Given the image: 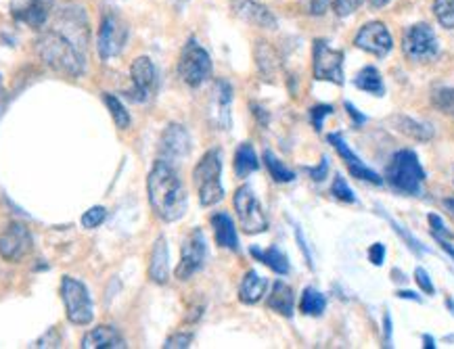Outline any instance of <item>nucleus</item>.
Returning <instances> with one entry per match:
<instances>
[{"label": "nucleus", "instance_id": "obj_1", "mask_svg": "<svg viewBox=\"0 0 454 349\" xmlns=\"http://www.w3.org/2000/svg\"><path fill=\"white\" fill-rule=\"evenodd\" d=\"M66 32L49 30L38 40V57L46 67L55 69L63 75L78 78L86 72L84 46L89 40V27L82 26V17L63 13Z\"/></svg>", "mask_w": 454, "mask_h": 349}, {"label": "nucleus", "instance_id": "obj_2", "mask_svg": "<svg viewBox=\"0 0 454 349\" xmlns=\"http://www.w3.org/2000/svg\"><path fill=\"white\" fill-rule=\"evenodd\" d=\"M147 193L155 216L164 222H176L184 216L189 199H186L184 184L178 176L176 166L157 159L153 170L149 172Z\"/></svg>", "mask_w": 454, "mask_h": 349}, {"label": "nucleus", "instance_id": "obj_3", "mask_svg": "<svg viewBox=\"0 0 454 349\" xmlns=\"http://www.w3.org/2000/svg\"><path fill=\"white\" fill-rule=\"evenodd\" d=\"M220 176H223V157L220 151L212 149L201 157L193 170V182L203 207H212L223 201L224 186L220 182Z\"/></svg>", "mask_w": 454, "mask_h": 349}, {"label": "nucleus", "instance_id": "obj_4", "mask_svg": "<svg viewBox=\"0 0 454 349\" xmlns=\"http://www.w3.org/2000/svg\"><path fill=\"white\" fill-rule=\"evenodd\" d=\"M389 186L403 195H419L425 180V170L412 151H398L392 157L386 174Z\"/></svg>", "mask_w": 454, "mask_h": 349}, {"label": "nucleus", "instance_id": "obj_5", "mask_svg": "<svg viewBox=\"0 0 454 349\" xmlns=\"http://www.w3.org/2000/svg\"><path fill=\"white\" fill-rule=\"evenodd\" d=\"M178 75L191 89L201 86L212 75V59H209L207 50L197 40H189L183 52H180Z\"/></svg>", "mask_w": 454, "mask_h": 349}, {"label": "nucleus", "instance_id": "obj_6", "mask_svg": "<svg viewBox=\"0 0 454 349\" xmlns=\"http://www.w3.org/2000/svg\"><path fill=\"white\" fill-rule=\"evenodd\" d=\"M61 299L66 306V314L69 322L78 324V327H86L92 322V299L89 295V289L84 287L78 278L63 276L61 281Z\"/></svg>", "mask_w": 454, "mask_h": 349}, {"label": "nucleus", "instance_id": "obj_7", "mask_svg": "<svg viewBox=\"0 0 454 349\" xmlns=\"http://www.w3.org/2000/svg\"><path fill=\"white\" fill-rule=\"evenodd\" d=\"M403 50L411 61L415 63H429L438 57L440 44L435 38V32L427 23H415L404 32Z\"/></svg>", "mask_w": 454, "mask_h": 349}, {"label": "nucleus", "instance_id": "obj_8", "mask_svg": "<svg viewBox=\"0 0 454 349\" xmlns=\"http://www.w3.org/2000/svg\"><path fill=\"white\" fill-rule=\"evenodd\" d=\"M232 203H235V212L243 232H247V235H260V232L269 229V218H266L258 197L254 195V190L249 186L237 189Z\"/></svg>", "mask_w": 454, "mask_h": 349}, {"label": "nucleus", "instance_id": "obj_9", "mask_svg": "<svg viewBox=\"0 0 454 349\" xmlns=\"http://www.w3.org/2000/svg\"><path fill=\"white\" fill-rule=\"evenodd\" d=\"M312 69L314 78L320 82L343 84V52L331 49L325 40H314L312 46Z\"/></svg>", "mask_w": 454, "mask_h": 349}, {"label": "nucleus", "instance_id": "obj_10", "mask_svg": "<svg viewBox=\"0 0 454 349\" xmlns=\"http://www.w3.org/2000/svg\"><path fill=\"white\" fill-rule=\"evenodd\" d=\"M128 43V26L120 15L105 13L97 36V50L103 61L118 57Z\"/></svg>", "mask_w": 454, "mask_h": 349}, {"label": "nucleus", "instance_id": "obj_11", "mask_svg": "<svg viewBox=\"0 0 454 349\" xmlns=\"http://www.w3.org/2000/svg\"><path fill=\"white\" fill-rule=\"evenodd\" d=\"M206 255H207V247H206V237L200 229H195L186 237L183 252H180V261L174 270L178 281H189L195 272H200L203 264H206Z\"/></svg>", "mask_w": 454, "mask_h": 349}, {"label": "nucleus", "instance_id": "obj_12", "mask_svg": "<svg viewBox=\"0 0 454 349\" xmlns=\"http://www.w3.org/2000/svg\"><path fill=\"white\" fill-rule=\"evenodd\" d=\"M34 238L26 224L13 222L0 235V258L4 261H21L32 252Z\"/></svg>", "mask_w": 454, "mask_h": 349}, {"label": "nucleus", "instance_id": "obj_13", "mask_svg": "<svg viewBox=\"0 0 454 349\" xmlns=\"http://www.w3.org/2000/svg\"><path fill=\"white\" fill-rule=\"evenodd\" d=\"M132 92L128 97L137 103H147L157 90V69L149 57H138L130 67Z\"/></svg>", "mask_w": 454, "mask_h": 349}, {"label": "nucleus", "instance_id": "obj_14", "mask_svg": "<svg viewBox=\"0 0 454 349\" xmlns=\"http://www.w3.org/2000/svg\"><path fill=\"white\" fill-rule=\"evenodd\" d=\"M191 153V136L184 126L170 124L161 134L160 141V159L176 166Z\"/></svg>", "mask_w": 454, "mask_h": 349}, {"label": "nucleus", "instance_id": "obj_15", "mask_svg": "<svg viewBox=\"0 0 454 349\" xmlns=\"http://www.w3.org/2000/svg\"><path fill=\"white\" fill-rule=\"evenodd\" d=\"M52 7H55V0H13L11 3V15L23 26L40 30L49 21Z\"/></svg>", "mask_w": 454, "mask_h": 349}, {"label": "nucleus", "instance_id": "obj_16", "mask_svg": "<svg viewBox=\"0 0 454 349\" xmlns=\"http://www.w3.org/2000/svg\"><path fill=\"white\" fill-rule=\"evenodd\" d=\"M354 43H356L360 50L375 57H386L389 55V50L394 49L392 34L387 32V27L383 26L381 21L366 23L363 30L356 34V40H354Z\"/></svg>", "mask_w": 454, "mask_h": 349}, {"label": "nucleus", "instance_id": "obj_17", "mask_svg": "<svg viewBox=\"0 0 454 349\" xmlns=\"http://www.w3.org/2000/svg\"><path fill=\"white\" fill-rule=\"evenodd\" d=\"M231 105H232V89L226 80H218L212 90V101H209V118L212 124L220 130H231Z\"/></svg>", "mask_w": 454, "mask_h": 349}, {"label": "nucleus", "instance_id": "obj_18", "mask_svg": "<svg viewBox=\"0 0 454 349\" xmlns=\"http://www.w3.org/2000/svg\"><path fill=\"white\" fill-rule=\"evenodd\" d=\"M231 9L239 19L252 23L262 30H277V17L270 13L264 4L255 3V0H231Z\"/></svg>", "mask_w": 454, "mask_h": 349}, {"label": "nucleus", "instance_id": "obj_19", "mask_svg": "<svg viewBox=\"0 0 454 349\" xmlns=\"http://www.w3.org/2000/svg\"><path fill=\"white\" fill-rule=\"evenodd\" d=\"M329 143L333 144L337 153H340V157L343 159V164L348 166V170L352 172L354 178L364 180V182H372V184H381L383 182V180L377 176V174L372 172L371 167H366V164H364L363 159H360L358 155H354V151L348 147V143L343 141L340 134H329Z\"/></svg>", "mask_w": 454, "mask_h": 349}, {"label": "nucleus", "instance_id": "obj_20", "mask_svg": "<svg viewBox=\"0 0 454 349\" xmlns=\"http://www.w3.org/2000/svg\"><path fill=\"white\" fill-rule=\"evenodd\" d=\"M84 349H124L126 341L121 335L112 327H98L92 329L84 335L82 339Z\"/></svg>", "mask_w": 454, "mask_h": 349}, {"label": "nucleus", "instance_id": "obj_21", "mask_svg": "<svg viewBox=\"0 0 454 349\" xmlns=\"http://www.w3.org/2000/svg\"><path fill=\"white\" fill-rule=\"evenodd\" d=\"M149 278L157 284H166L170 278V264H168V243L164 237L155 241L149 261Z\"/></svg>", "mask_w": 454, "mask_h": 349}, {"label": "nucleus", "instance_id": "obj_22", "mask_svg": "<svg viewBox=\"0 0 454 349\" xmlns=\"http://www.w3.org/2000/svg\"><path fill=\"white\" fill-rule=\"evenodd\" d=\"M212 229L214 237H216V243L223 249H229V252H239V237L237 229L232 224L229 213L220 212L216 216H212Z\"/></svg>", "mask_w": 454, "mask_h": 349}, {"label": "nucleus", "instance_id": "obj_23", "mask_svg": "<svg viewBox=\"0 0 454 349\" xmlns=\"http://www.w3.org/2000/svg\"><path fill=\"white\" fill-rule=\"evenodd\" d=\"M266 289H269V281H266V278H262L258 272L249 270L247 275L243 276L241 287H239V299H241L243 304L254 306V304H258L262 298H264Z\"/></svg>", "mask_w": 454, "mask_h": 349}, {"label": "nucleus", "instance_id": "obj_24", "mask_svg": "<svg viewBox=\"0 0 454 349\" xmlns=\"http://www.w3.org/2000/svg\"><path fill=\"white\" fill-rule=\"evenodd\" d=\"M392 126L398 132L406 134V136L415 138V141H432L434 138V128L429 124H423V121H417L409 118V115H394Z\"/></svg>", "mask_w": 454, "mask_h": 349}, {"label": "nucleus", "instance_id": "obj_25", "mask_svg": "<svg viewBox=\"0 0 454 349\" xmlns=\"http://www.w3.org/2000/svg\"><path fill=\"white\" fill-rule=\"evenodd\" d=\"M269 307L272 312L281 314V316H294V291H291L289 284H285L283 281L275 283L269 298Z\"/></svg>", "mask_w": 454, "mask_h": 349}, {"label": "nucleus", "instance_id": "obj_26", "mask_svg": "<svg viewBox=\"0 0 454 349\" xmlns=\"http://www.w3.org/2000/svg\"><path fill=\"white\" fill-rule=\"evenodd\" d=\"M354 86L360 90L369 92V95H375V97H383V92H386V86H383V78H381L380 69L372 67V66H366L360 69L356 80H354Z\"/></svg>", "mask_w": 454, "mask_h": 349}, {"label": "nucleus", "instance_id": "obj_27", "mask_svg": "<svg viewBox=\"0 0 454 349\" xmlns=\"http://www.w3.org/2000/svg\"><path fill=\"white\" fill-rule=\"evenodd\" d=\"M255 61H258V69L264 75V80H275L278 67H281V61H278L277 52L270 44H258V49H255Z\"/></svg>", "mask_w": 454, "mask_h": 349}, {"label": "nucleus", "instance_id": "obj_28", "mask_svg": "<svg viewBox=\"0 0 454 349\" xmlns=\"http://www.w3.org/2000/svg\"><path fill=\"white\" fill-rule=\"evenodd\" d=\"M260 167L258 155H255L254 147L249 143L239 144L235 153V174L239 178H247L249 174H254Z\"/></svg>", "mask_w": 454, "mask_h": 349}, {"label": "nucleus", "instance_id": "obj_29", "mask_svg": "<svg viewBox=\"0 0 454 349\" xmlns=\"http://www.w3.org/2000/svg\"><path fill=\"white\" fill-rule=\"evenodd\" d=\"M252 255L255 260H260L262 264L272 268V270L277 272V275H287L289 272V261H287V255H285L281 249L278 247H269V249H252Z\"/></svg>", "mask_w": 454, "mask_h": 349}, {"label": "nucleus", "instance_id": "obj_30", "mask_svg": "<svg viewBox=\"0 0 454 349\" xmlns=\"http://www.w3.org/2000/svg\"><path fill=\"white\" fill-rule=\"evenodd\" d=\"M327 307V299H325L323 293H318L317 289L308 287L304 293H301L300 310L306 314V316H320Z\"/></svg>", "mask_w": 454, "mask_h": 349}, {"label": "nucleus", "instance_id": "obj_31", "mask_svg": "<svg viewBox=\"0 0 454 349\" xmlns=\"http://www.w3.org/2000/svg\"><path fill=\"white\" fill-rule=\"evenodd\" d=\"M264 161H266V167H269L270 176L277 180V182H294L295 180V174L289 170V167L283 166V161L278 159L275 153H270V151H266L264 153Z\"/></svg>", "mask_w": 454, "mask_h": 349}, {"label": "nucleus", "instance_id": "obj_32", "mask_svg": "<svg viewBox=\"0 0 454 349\" xmlns=\"http://www.w3.org/2000/svg\"><path fill=\"white\" fill-rule=\"evenodd\" d=\"M105 105H107L109 113H112V120L115 121V126L120 128V130H126L128 126H130V113L126 112V107L121 105V101L115 95H105Z\"/></svg>", "mask_w": 454, "mask_h": 349}, {"label": "nucleus", "instance_id": "obj_33", "mask_svg": "<svg viewBox=\"0 0 454 349\" xmlns=\"http://www.w3.org/2000/svg\"><path fill=\"white\" fill-rule=\"evenodd\" d=\"M434 13H435V17H438L442 27L452 30L454 27V0H435Z\"/></svg>", "mask_w": 454, "mask_h": 349}, {"label": "nucleus", "instance_id": "obj_34", "mask_svg": "<svg viewBox=\"0 0 454 349\" xmlns=\"http://www.w3.org/2000/svg\"><path fill=\"white\" fill-rule=\"evenodd\" d=\"M105 218H107V209L101 206H95L90 207L89 212H84V216L80 218V224H82L86 230H92L97 229V226H101L105 222Z\"/></svg>", "mask_w": 454, "mask_h": 349}, {"label": "nucleus", "instance_id": "obj_35", "mask_svg": "<svg viewBox=\"0 0 454 349\" xmlns=\"http://www.w3.org/2000/svg\"><path fill=\"white\" fill-rule=\"evenodd\" d=\"M434 105L440 109L442 113L452 115L454 118V89H442L435 90L434 95Z\"/></svg>", "mask_w": 454, "mask_h": 349}, {"label": "nucleus", "instance_id": "obj_36", "mask_svg": "<svg viewBox=\"0 0 454 349\" xmlns=\"http://www.w3.org/2000/svg\"><path fill=\"white\" fill-rule=\"evenodd\" d=\"M331 193H333L335 199H340V201H346V203L356 201V197H354L352 189H350V186H348V182L341 176H337L333 180V186H331Z\"/></svg>", "mask_w": 454, "mask_h": 349}, {"label": "nucleus", "instance_id": "obj_37", "mask_svg": "<svg viewBox=\"0 0 454 349\" xmlns=\"http://www.w3.org/2000/svg\"><path fill=\"white\" fill-rule=\"evenodd\" d=\"M360 4H363V0H335L333 11L337 17H348V15H352L354 11L360 7Z\"/></svg>", "mask_w": 454, "mask_h": 349}, {"label": "nucleus", "instance_id": "obj_38", "mask_svg": "<svg viewBox=\"0 0 454 349\" xmlns=\"http://www.w3.org/2000/svg\"><path fill=\"white\" fill-rule=\"evenodd\" d=\"M331 113H333V107H331V105H317V107L312 109L310 118H312L314 128H317L318 132L323 130V121H325V118H327V115H331Z\"/></svg>", "mask_w": 454, "mask_h": 349}, {"label": "nucleus", "instance_id": "obj_39", "mask_svg": "<svg viewBox=\"0 0 454 349\" xmlns=\"http://www.w3.org/2000/svg\"><path fill=\"white\" fill-rule=\"evenodd\" d=\"M191 341H193V335L191 333H178V335H172L170 339L166 341V349H184L191 345Z\"/></svg>", "mask_w": 454, "mask_h": 349}, {"label": "nucleus", "instance_id": "obj_40", "mask_svg": "<svg viewBox=\"0 0 454 349\" xmlns=\"http://www.w3.org/2000/svg\"><path fill=\"white\" fill-rule=\"evenodd\" d=\"M429 224L434 226V237L435 238H452V232L446 230V226L440 220V216H435V213H432V216H429Z\"/></svg>", "mask_w": 454, "mask_h": 349}, {"label": "nucleus", "instance_id": "obj_41", "mask_svg": "<svg viewBox=\"0 0 454 349\" xmlns=\"http://www.w3.org/2000/svg\"><path fill=\"white\" fill-rule=\"evenodd\" d=\"M415 278H417V283H419V287H421L425 293L427 295H434V284H432V281H429V275L427 272L423 270V268H417L415 270Z\"/></svg>", "mask_w": 454, "mask_h": 349}, {"label": "nucleus", "instance_id": "obj_42", "mask_svg": "<svg viewBox=\"0 0 454 349\" xmlns=\"http://www.w3.org/2000/svg\"><path fill=\"white\" fill-rule=\"evenodd\" d=\"M61 345V337L57 335L55 329H51L49 333H46L43 339H38L36 347H59Z\"/></svg>", "mask_w": 454, "mask_h": 349}, {"label": "nucleus", "instance_id": "obj_43", "mask_svg": "<svg viewBox=\"0 0 454 349\" xmlns=\"http://www.w3.org/2000/svg\"><path fill=\"white\" fill-rule=\"evenodd\" d=\"M369 258L375 266H381L383 258H386V247H383L381 243H375V245L369 249Z\"/></svg>", "mask_w": 454, "mask_h": 349}, {"label": "nucleus", "instance_id": "obj_44", "mask_svg": "<svg viewBox=\"0 0 454 349\" xmlns=\"http://www.w3.org/2000/svg\"><path fill=\"white\" fill-rule=\"evenodd\" d=\"M327 170H329L327 159H323V161H320V166L317 167V170H310V174H312V178L317 180V182H320V180H325V176H327Z\"/></svg>", "mask_w": 454, "mask_h": 349}, {"label": "nucleus", "instance_id": "obj_45", "mask_svg": "<svg viewBox=\"0 0 454 349\" xmlns=\"http://www.w3.org/2000/svg\"><path fill=\"white\" fill-rule=\"evenodd\" d=\"M327 11V0H312L310 3V13L312 15H323Z\"/></svg>", "mask_w": 454, "mask_h": 349}, {"label": "nucleus", "instance_id": "obj_46", "mask_svg": "<svg viewBox=\"0 0 454 349\" xmlns=\"http://www.w3.org/2000/svg\"><path fill=\"white\" fill-rule=\"evenodd\" d=\"M346 109H348V113L352 115V120H354V121H358V124H364V115H363V113H358V109L354 107L352 103H346Z\"/></svg>", "mask_w": 454, "mask_h": 349}, {"label": "nucleus", "instance_id": "obj_47", "mask_svg": "<svg viewBox=\"0 0 454 349\" xmlns=\"http://www.w3.org/2000/svg\"><path fill=\"white\" fill-rule=\"evenodd\" d=\"M369 3L372 9H381V7H386V4L392 3V0H369Z\"/></svg>", "mask_w": 454, "mask_h": 349}, {"label": "nucleus", "instance_id": "obj_48", "mask_svg": "<svg viewBox=\"0 0 454 349\" xmlns=\"http://www.w3.org/2000/svg\"><path fill=\"white\" fill-rule=\"evenodd\" d=\"M389 335H392V320L386 316V341L389 343Z\"/></svg>", "mask_w": 454, "mask_h": 349}, {"label": "nucleus", "instance_id": "obj_49", "mask_svg": "<svg viewBox=\"0 0 454 349\" xmlns=\"http://www.w3.org/2000/svg\"><path fill=\"white\" fill-rule=\"evenodd\" d=\"M3 105H4V89H3V78H0V115H3Z\"/></svg>", "mask_w": 454, "mask_h": 349}, {"label": "nucleus", "instance_id": "obj_50", "mask_svg": "<svg viewBox=\"0 0 454 349\" xmlns=\"http://www.w3.org/2000/svg\"><path fill=\"white\" fill-rule=\"evenodd\" d=\"M400 298H409V299H417L419 301V298H417V295L415 293H411V291H400Z\"/></svg>", "mask_w": 454, "mask_h": 349}, {"label": "nucleus", "instance_id": "obj_51", "mask_svg": "<svg viewBox=\"0 0 454 349\" xmlns=\"http://www.w3.org/2000/svg\"><path fill=\"white\" fill-rule=\"evenodd\" d=\"M444 206H446L448 212H450L452 216H454V199H446V201H444Z\"/></svg>", "mask_w": 454, "mask_h": 349}, {"label": "nucleus", "instance_id": "obj_52", "mask_svg": "<svg viewBox=\"0 0 454 349\" xmlns=\"http://www.w3.org/2000/svg\"><path fill=\"white\" fill-rule=\"evenodd\" d=\"M425 347H429V349L435 347V345H434V339H432V337H425Z\"/></svg>", "mask_w": 454, "mask_h": 349}]
</instances>
